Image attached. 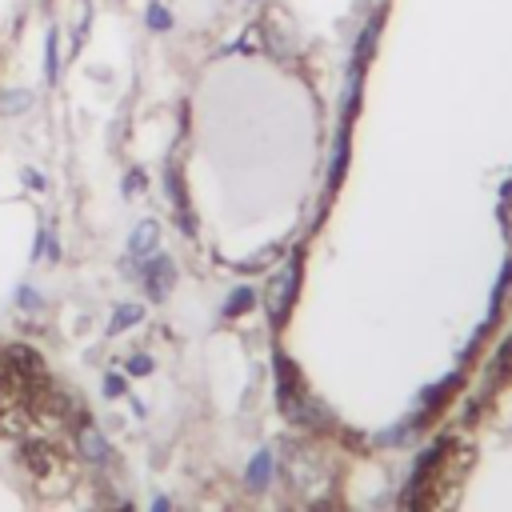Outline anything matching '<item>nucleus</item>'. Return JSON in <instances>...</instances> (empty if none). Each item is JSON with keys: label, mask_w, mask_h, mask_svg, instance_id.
Returning <instances> with one entry per match:
<instances>
[{"label": "nucleus", "mask_w": 512, "mask_h": 512, "mask_svg": "<svg viewBox=\"0 0 512 512\" xmlns=\"http://www.w3.org/2000/svg\"><path fill=\"white\" fill-rule=\"evenodd\" d=\"M296 284H300V252H288V260L280 264V272L268 280V316L276 320V324H284V316H288V308H292V300H296Z\"/></svg>", "instance_id": "nucleus-1"}, {"label": "nucleus", "mask_w": 512, "mask_h": 512, "mask_svg": "<svg viewBox=\"0 0 512 512\" xmlns=\"http://www.w3.org/2000/svg\"><path fill=\"white\" fill-rule=\"evenodd\" d=\"M172 280H176V264H172V256L152 252V256L144 260V288H148V296H152V300H164L168 288H172Z\"/></svg>", "instance_id": "nucleus-2"}, {"label": "nucleus", "mask_w": 512, "mask_h": 512, "mask_svg": "<svg viewBox=\"0 0 512 512\" xmlns=\"http://www.w3.org/2000/svg\"><path fill=\"white\" fill-rule=\"evenodd\" d=\"M156 248H160V224H156V220H140L136 232H132V240H128V256L144 264Z\"/></svg>", "instance_id": "nucleus-3"}, {"label": "nucleus", "mask_w": 512, "mask_h": 512, "mask_svg": "<svg viewBox=\"0 0 512 512\" xmlns=\"http://www.w3.org/2000/svg\"><path fill=\"white\" fill-rule=\"evenodd\" d=\"M44 80L48 84L60 80V32L56 28H48V36H44Z\"/></svg>", "instance_id": "nucleus-4"}, {"label": "nucleus", "mask_w": 512, "mask_h": 512, "mask_svg": "<svg viewBox=\"0 0 512 512\" xmlns=\"http://www.w3.org/2000/svg\"><path fill=\"white\" fill-rule=\"evenodd\" d=\"M32 108V92L28 88H4L0 92V116H20Z\"/></svg>", "instance_id": "nucleus-5"}, {"label": "nucleus", "mask_w": 512, "mask_h": 512, "mask_svg": "<svg viewBox=\"0 0 512 512\" xmlns=\"http://www.w3.org/2000/svg\"><path fill=\"white\" fill-rule=\"evenodd\" d=\"M80 448H84V456L88 460H104L108 456V444H104V436L84 420V428H80Z\"/></svg>", "instance_id": "nucleus-6"}, {"label": "nucleus", "mask_w": 512, "mask_h": 512, "mask_svg": "<svg viewBox=\"0 0 512 512\" xmlns=\"http://www.w3.org/2000/svg\"><path fill=\"white\" fill-rule=\"evenodd\" d=\"M268 472H272V452H260L252 464H248V488L260 492L268 484Z\"/></svg>", "instance_id": "nucleus-7"}, {"label": "nucleus", "mask_w": 512, "mask_h": 512, "mask_svg": "<svg viewBox=\"0 0 512 512\" xmlns=\"http://www.w3.org/2000/svg\"><path fill=\"white\" fill-rule=\"evenodd\" d=\"M144 24H148L152 32H168V28H172V12H168L160 0H152V4L144 8Z\"/></svg>", "instance_id": "nucleus-8"}, {"label": "nucleus", "mask_w": 512, "mask_h": 512, "mask_svg": "<svg viewBox=\"0 0 512 512\" xmlns=\"http://www.w3.org/2000/svg\"><path fill=\"white\" fill-rule=\"evenodd\" d=\"M256 304V292L252 288H236L228 300H224V316H240V312H248Z\"/></svg>", "instance_id": "nucleus-9"}, {"label": "nucleus", "mask_w": 512, "mask_h": 512, "mask_svg": "<svg viewBox=\"0 0 512 512\" xmlns=\"http://www.w3.org/2000/svg\"><path fill=\"white\" fill-rule=\"evenodd\" d=\"M140 316H144L140 304H120V308L112 312V324H108V328H112V332H124V328H132Z\"/></svg>", "instance_id": "nucleus-10"}, {"label": "nucleus", "mask_w": 512, "mask_h": 512, "mask_svg": "<svg viewBox=\"0 0 512 512\" xmlns=\"http://www.w3.org/2000/svg\"><path fill=\"white\" fill-rule=\"evenodd\" d=\"M276 256H280V248L272 244V248H264V252H256V256H252L248 264H240V272H256V268H264V264H268V260H276Z\"/></svg>", "instance_id": "nucleus-11"}, {"label": "nucleus", "mask_w": 512, "mask_h": 512, "mask_svg": "<svg viewBox=\"0 0 512 512\" xmlns=\"http://www.w3.org/2000/svg\"><path fill=\"white\" fill-rule=\"evenodd\" d=\"M140 188H144V172L132 168V172L124 176V196H140Z\"/></svg>", "instance_id": "nucleus-12"}, {"label": "nucleus", "mask_w": 512, "mask_h": 512, "mask_svg": "<svg viewBox=\"0 0 512 512\" xmlns=\"http://www.w3.org/2000/svg\"><path fill=\"white\" fill-rule=\"evenodd\" d=\"M16 304H20V308H28V312H36V308H40V296H36V292L24 284V288L16 292Z\"/></svg>", "instance_id": "nucleus-13"}, {"label": "nucleus", "mask_w": 512, "mask_h": 512, "mask_svg": "<svg viewBox=\"0 0 512 512\" xmlns=\"http://www.w3.org/2000/svg\"><path fill=\"white\" fill-rule=\"evenodd\" d=\"M124 392H128L124 376H108V380H104V396H124Z\"/></svg>", "instance_id": "nucleus-14"}, {"label": "nucleus", "mask_w": 512, "mask_h": 512, "mask_svg": "<svg viewBox=\"0 0 512 512\" xmlns=\"http://www.w3.org/2000/svg\"><path fill=\"white\" fill-rule=\"evenodd\" d=\"M128 372H136V376H144V372H152V360H148V356H132V364H128Z\"/></svg>", "instance_id": "nucleus-15"}, {"label": "nucleus", "mask_w": 512, "mask_h": 512, "mask_svg": "<svg viewBox=\"0 0 512 512\" xmlns=\"http://www.w3.org/2000/svg\"><path fill=\"white\" fill-rule=\"evenodd\" d=\"M500 204H504V208H512V180L500 188Z\"/></svg>", "instance_id": "nucleus-16"}, {"label": "nucleus", "mask_w": 512, "mask_h": 512, "mask_svg": "<svg viewBox=\"0 0 512 512\" xmlns=\"http://www.w3.org/2000/svg\"><path fill=\"white\" fill-rule=\"evenodd\" d=\"M152 512H168V500H164V496H160V500H156V504H152Z\"/></svg>", "instance_id": "nucleus-17"}]
</instances>
